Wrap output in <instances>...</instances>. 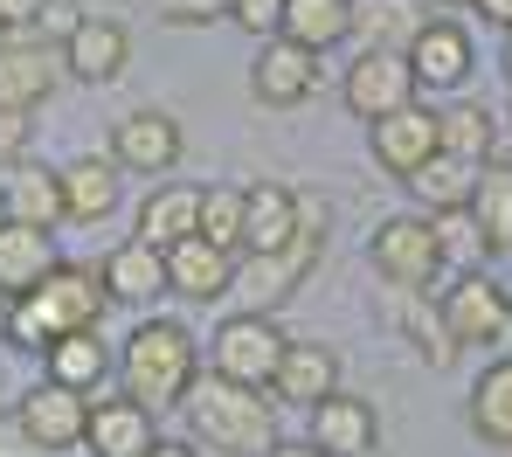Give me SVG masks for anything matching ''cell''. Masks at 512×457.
<instances>
[{
    "label": "cell",
    "instance_id": "1",
    "mask_svg": "<svg viewBox=\"0 0 512 457\" xmlns=\"http://www.w3.org/2000/svg\"><path fill=\"white\" fill-rule=\"evenodd\" d=\"M104 312H111L104 277L90 271V264H56L35 291L7 298V312H0V340H7L14 354H49L63 333H90Z\"/></svg>",
    "mask_w": 512,
    "mask_h": 457
},
{
    "label": "cell",
    "instance_id": "2",
    "mask_svg": "<svg viewBox=\"0 0 512 457\" xmlns=\"http://www.w3.org/2000/svg\"><path fill=\"white\" fill-rule=\"evenodd\" d=\"M201 381V347H194V333L180 326V319H139L132 333H125V347H118V395H132V402H146L153 416H167L187 402V388Z\"/></svg>",
    "mask_w": 512,
    "mask_h": 457
},
{
    "label": "cell",
    "instance_id": "3",
    "mask_svg": "<svg viewBox=\"0 0 512 457\" xmlns=\"http://www.w3.org/2000/svg\"><path fill=\"white\" fill-rule=\"evenodd\" d=\"M180 416H187V444H201V451L263 457L277 444V402H270V388H236L222 374H201L187 388Z\"/></svg>",
    "mask_w": 512,
    "mask_h": 457
},
{
    "label": "cell",
    "instance_id": "4",
    "mask_svg": "<svg viewBox=\"0 0 512 457\" xmlns=\"http://www.w3.org/2000/svg\"><path fill=\"white\" fill-rule=\"evenodd\" d=\"M291 333L277 326V312H229L208 340V374L236 381V388H270L277 367H284Z\"/></svg>",
    "mask_w": 512,
    "mask_h": 457
},
{
    "label": "cell",
    "instance_id": "5",
    "mask_svg": "<svg viewBox=\"0 0 512 457\" xmlns=\"http://www.w3.org/2000/svg\"><path fill=\"white\" fill-rule=\"evenodd\" d=\"M367 264L381 271L388 291H429L443 277V236H436V215H388L367 243Z\"/></svg>",
    "mask_w": 512,
    "mask_h": 457
},
{
    "label": "cell",
    "instance_id": "6",
    "mask_svg": "<svg viewBox=\"0 0 512 457\" xmlns=\"http://www.w3.org/2000/svg\"><path fill=\"white\" fill-rule=\"evenodd\" d=\"M305 229H298V243H284V250H270V257H243L236 264V284L250 291V305L243 312H277L298 284H305V271L319 264V250H326V201L319 194H305Z\"/></svg>",
    "mask_w": 512,
    "mask_h": 457
},
{
    "label": "cell",
    "instance_id": "7",
    "mask_svg": "<svg viewBox=\"0 0 512 457\" xmlns=\"http://www.w3.org/2000/svg\"><path fill=\"white\" fill-rule=\"evenodd\" d=\"M436 312H443V333L457 347H506L512 340V291L499 277H485L478 264L436 291Z\"/></svg>",
    "mask_w": 512,
    "mask_h": 457
},
{
    "label": "cell",
    "instance_id": "8",
    "mask_svg": "<svg viewBox=\"0 0 512 457\" xmlns=\"http://www.w3.org/2000/svg\"><path fill=\"white\" fill-rule=\"evenodd\" d=\"M340 97H346V111L353 118H395L402 104H416V70H409V56H388V49H360L353 63H346V77H340Z\"/></svg>",
    "mask_w": 512,
    "mask_h": 457
},
{
    "label": "cell",
    "instance_id": "9",
    "mask_svg": "<svg viewBox=\"0 0 512 457\" xmlns=\"http://www.w3.org/2000/svg\"><path fill=\"white\" fill-rule=\"evenodd\" d=\"M180 153H187V139H180V118H173V111H125L118 132H111L118 174H153V181H167L173 167H180Z\"/></svg>",
    "mask_w": 512,
    "mask_h": 457
},
{
    "label": "cell",
    "instance_id": "10",
    "mask_svg": "<svg viewBox=\"0 0 512 457\" xmlns=\"http://www.w3.org/2000/svg\"><path fill=\"white\" fill-rule=\"evenodd\" d=\"M305 444L326 457H374L381 451V416H374L367 395H346L340 388V395L305 409Z\"/></svg>",
    "mask_w": 512,
    "mask_h": 457
},
{
    "label": "cell",
    "instance_id": "11",
    "mask_svg": "<svg viewBox=\"0 0 512 457\" xmlns=\"http://www.w3.org/2000/svg\"><path fill=\"white\" fill-rule=\"evenodd\" d=\"M14 423L28 430L35 451H77V444H84V423H90V395L63 388V381H42V388L21 395Z\"/></svg>",
    "mask_w": 512,
    "mask_h": 457
},
{
    "label": "cell",
    "instance_id": "12",
    "mask_svg": "<svg viewBox=\"0 0 512 457\" xmlns=\"http://www.w3.org/2000/svg\"><path fill=\"white\" fill-rule=\"evenodd\" d=\"M250 91L270 111H298L305 97L319 91V56L298 49V42H284V35H263V49H256V63H250Z\"/></svg>",
    "mask_w": 512,
    "mask_h": 457
},
{
    "label": "cell",
    "instance_id": "13",
    "mask_svg": "<svg viewBox=\"0 0 512 457\" xmlns=\"http://www.w3.org/2000/svg\"><path fill=\"white\" fill-rule=\"evenodd\" d=\"M236 264H243L236 250H222L208 236H180L167 250V291L187 298V305H215V298L236 291Z\"/></svg>",
    "mask_w": 512,
    "mask_h": 457
},
{
    "label": "cell",
    "instance_id": "14",
    "mask_svg": "<svg viewBox=\"0 0 512 457\" xmlns=\"http://www.w3.org/2000/svg\"><path fill=\"white\" fill-rule=\"evenodd\" d=\"M63 70L77 77V84H111V77H125V63H132V35L118 28V21H104V14H84V21H70L63 28Z\"/></svg>",
    "mask_w": 512,
    "mask_h": 457
},
{
    "label": "cell",
    "instance_id": "15",
    "mask_svg": "<svg viewBox=\"0 0 512 457\" xmlns=\"http://www.w3.org/2000/svg\"><path fill=\"white\" fill-rule=\"evenodd\" d=\"M84 444L90 457H146L160 444V416L146 402H132V395H104V402H90Z\"/></svg>",
    "mask_w": 512,
    "mask_h": 457
},
{
    "label": "cell",
    "instance_id": "16",
    "mask_svg": "<svg viewBox=\"0 0 512 457\" xmlns=\"http://www.w3.org/2000/svg\"><path fill=\"white\" fill-rule=\"evenodd\" d=\"M305 194L284 181H256L250 187V208H243V257H270V250H284V243H298V229H305Z\"/></svg>",
    "mask_w": 512,
    "mask_h": 457
},
{
    "label": "cell",
    "instance_id": "17",
    "mask_svg": "<svg viewBox=\"0 0 512 457\" xmlns=\"http://www.w3.org/2000/svg\"><path fill=\"white\" fill-rule=\"evenodd\" d=\"M56 181H63V222H104V215H118V194H125V174H118V160L111 153H84V160H70V167H56Z\"/></svg>",
    "mask_w": 512,
    "mask_h": 457
},
{
    "label": "cell",
    "instance_id": "18",
    "mask_svg": "<svg viewBox=\"0 0 512 457\" xmlns=\"http://www.w3.org/2000/svg\"><path fill=\"white\" fill-rule=\"evenodd\" d=\"M436 153H443V146H436V111H429V104H402L395 118H374V160H381L395 181H409Z\"/></svg>",
    "mask_w": 512,
    "mask_h": 457
},
{
    "label": "cell",
    "instance_id": "19",
    "mask_svg": "<svg viewBox=\"0 0 512 457\" xmlns=\"http://www.w3.org/2000/svg\"><path fill=\"white\" fill-rule=\"evenodd\" d=\"M97 277H104V291H111V305H153V298H167V250H153V243H139V236H125L104 264H97Z\"/></svg>",
    "mask_w": 512,
    "mask_h": 457
},
{
    "label": "cell",
    "instance_id": "20",
    "mask_svg": "<svg viewBox=\"0 0 512 457\" xmlns=\"http://www.w3.org/2000/svg\"><path fill=\"white\" fill-rule=\"evenodd\" d=\"M326 395H340V354H333L326 340H291L277 381H270V402L312 409V402H326Z\"/></svg>",
    "mask_w": 512,
    "mask_h": 457
},
{
    "label": "cell",
    "instance_id": "21",
    "mask_svg": "<svg viewBox=\"0 0 512 457\" xmlns=\"http://www.w3.org/2000/svg\"><path fill=\"white\" fill-rule=\"evenodd\" d=\"M0 222L63 229V181H56V167H28V160H14V167L0 174Z\"/></svg>",
    "mask_w": 512,
    "mask_h": 457
},
{
    "label": "cell",
    "instance_id": "22",
    "mask_svg": "<svg viewBox=\"0 0 512 457\" xmlns=\"http://www.w3.org/2000/svg\"><path fill=\"white\" fill-rule=\"evenodd\" d=\"M56 229H28V222H0V305L35 291L42 277L56 271Z\"/></svg>",
    "mask_w": 512,
    "mask_h": 457
},
{
    "label": "cell",
    "instance_id": "23",
    "mask_svg": "<svg viewBox=\"0 0 512 457\" xmlns=\"http://www.w3.org/2000/svg\"><path fill=\"white\" fill-rule=\"evenodd\" d=\"M56 77H63V56L42 49V35L35 42H7L0 49V111H35L56 91Z\"/></svg>",
    "mask_w": 512,
    "mask_h": 457
},
{
    "label": "cell",
    "instance_id": "24",
    "mask_svg": "<svg viewBox=\"0 0 512 457\" xmlns=\"http://www.w3.org/2000/svg\"><path fill=\"white\" fill-rule=\"evenodd\" d=\"M409 70H416V91H457L471 77V35L457 21H429L409 42Z\"/></svg>",
    "mask_w": 512,
    "mask_h": 457
},
{
    "label": "cell",
    "instance_id": "25",
    "mask_svg": "<svg viewBox=\"0 0 512 457\" xmlns=\"http://www.w3.org/2000/svg\"><path fill=\"white\" fill-rule=\"evenodd\" d=\"M194 215H201V187L187 181H153L139 215H132V236L153 243V250H173L180 236H194Z\"/></svg>",
    "mask_w": 512,
    "mask_h": 457
},
{
    "label": "cell",
    "instance_id": "26",
    "mask_svg": "<svg viewBox=\"0 0 512 457\" xmlns=\"http://www.w3.org/2000/svg\"><path fill=\"white\" fill-rule=\"evenodd\" d=\"M42 367H49V381H63V388H77V395H97V388L118 374V354H111L104 333L90 326V333H63V340L42 354Z\"/></svg>",
    "mask_w": 512,
    "mask_h": 457
},
{
    "label": "cell",
    "instance_id": "27",
    "mask_svg": "<svg viewBox=\"0 0 512 457\" xmlns=\"http://www.w3.org/2000/svg\"><path fill=\"white\" fill-rule=\"evenodd\" d=\"M429 28V14L416 0H353V42L360 49H388V56H409V42Z\"/></svg>",
    "mask_w": 512,
    "mask_h": 457
},
{
    "label": "cell",
    "instance_id": "28",
    "mask_svg": "<svg viewBox=\"0 0 512 457\" xmlns=\"http://www.w3.org/2000/svg\"><path fill=\"white\" fill-rule=\"evenodd\" d=\"M277 35L298 42V49H312V56H326V49L353 42V0H284Z\"/></svg>",
    "mask_w": 512,
    "mask_h": 457
},
{
    "label": "cell",
    "instance_id": "29",
    "mask_svg": "<svg viewBox=\"0 0 512 457\" xmlns=\"http://www.w3.org/2000/svg\"><path fill=\"white\" fill-rule=\"evenodd\" d=\"M471 222H478V250H485V257H506L512 250V167L506 160H485V167H478Z\"/></svg>",
    "mask_w": 512,
    "mask_h": 457
},
{
    "label": "cell",
    "instance_id": "30",
    "mask_svg": "<svg viewBox=\"0 0 512 457\" xmlns=\"http://www.w3.org/2000/svg\"><path fill=\"white\" fill-rule=\"evenodd\" d=\"M388 312H395V326L409 333V347L423 354V367H450L457 361V340L443 333V312H436L429 291H388Z\"/></svg>",
    "mask_w": 512,
    "mask_h": 457
},
{
    "label": "cell",
    "instance_id": "31",
    "mask_svg": "<svg viewBox=\"0 0 512 457\" xmlns=\"http://www.w3.org/2000/svg\"><path fill=\"white\" fill-rule=\"evenodd\" d=\"M402 187L423 201V215H450V208H471V194H478V167H471V160L436 153V160H423Z\"/></svg>",
    "mask_w": 512,
    "mask_h": 457
},
{
    "label": "cell",
    "instance_id": "32",
    "mask_svg": "<svg viewBox=\"0 0 512 457\" xmlns=\"http://www.w3.org/2000/svg\"><path fill=\"white\" fill-rule=\"evenodd\" d=\"M471 430L492 451H512V354L478 374V388H471Z\"/></svg>",
    "mask_w": 512,
    "mask_h": 457
},
{
    "label": "cell",
    "instance_id": "33",
    "mask_svg": "<svg viewBox=\"0 0 512 457\" xmlns=\"http://www.w3.org/2000/svg\"><path fill=\"white\" fill-rule=\"evenodd\" d=\"M436 146H443L450 160L485 167V160H492V146H499V125H492V111H485V104H450V111H436Z\"/></svg>",
    "mask_w": 512,
    "mask_h": 457
},
{
    "label": "cell",
    "instance_id": "34",
    "mask_svg": "<svg viewBox=\"0 0 512 457\" xmlns=\"http://www.w3.org/2000/svg\"><path fill=\"white\" fill-rule=\"evenodd\" d=\"M243 208H250V187H201V215H194V236H208V243H222V250H236L243 257Z\"/></svg>",
    "mask_w": 512,
    "mask_h": 457
},
{
    "label": "cell",
    "instance_id": "35",
    "mask_svg": "<svg viewBox=\"0 0 512 457\" xmlns=\"http://www.w3.org/2000/svg\"><path fill=\"white\" fill-rule=\"evenodd\" d=\"M153 14L167 28H201V21H229V0H153Z\"/></svg>",
    "mask_w": 512,
    "mask_h": 457
},
{
    "label": "cell",
    "instance_id": "36",
    "mask_svg": "<svg viewBox=\"0 0 512 457\" xmlns=\"http://www.w3.org/2000/svg\"><path fill=\"white\" fill-rule=\"evenodd\" d=\"M229 21H236V28H250V35H277L284 0H229Z\"/></svg>",
    "mask_w": 512,
    "mask_h": 457
},
{
    "label": "cell",
    "instance_id": "37",
    "mask_svg": "<svg viewBox=\"0 0 512 457\" xmlns=\"http://www.w3.org/2000/svg\"><path fill=\"white\" fill-rule=\"evenodd\" d=\"M28 153V111H0V174Z\"/></svg>",
    "mask_w": 512,
    "mask_h": 457
},
{
    "label": "cell",
    "instance_id": "38",
    "mask_svg": "<svg viewBox=\"0 0 512 457\" xmlns=\"http://www.w3.org/2000/svg\"><path fill=\"white\" fill-rule=\"evenodd\" d=\"M42 14H49V0H0V21H7V28H21V35H35V28H42Z\"/></svg>",
    "mask_w": 512,
    "mask_h": 457
},
{
    "label": "cell",
    "instance_id": "39",
    "mask_svg": "<svg viewBox=\"0 0 512 457\" xmlns=\"http://www.w3.org/2000/svg\"><path fill=\"white\" fill-rule=\"evenodd\" d=\"M0 457H42L35 444H28V430H21L14 416H0Z\"/></svg>",
    "mask_w": 512,
    "mask_h": 457
},
{
    "label": "cell",
    "instance_id": "40",
    "mask_svg": "<svg viewBox=\"0 0 512 457\" xmlns=\"http://www.w3.org/2000/svg\"><path fill=\"white\" fill-rule=\"evenodd\" d=\"M471 7H478L492 28H512V0H471Z\"/></svg>",
    "mask_w": 512,
    "mask_h": 457
},
{
    "label": "cell",
    "instance_id": "41",
    "mask_svg": "<svg viewBox=\"0 0 512 457\" xmlns=\"http://www.w3.org/2000/svg\"><path fill=\"white\" fill-rule=\"evenodd\" d=\"M146 457H201V444H173V437H160Z\"/></svg>",
    "mask_w": 512,
    "mask_h": 457
},
{
    "label": "cell",
    "instance_id": "42",
    "mask_svg": "<svg viewBox=\"0 0 512 457\" xmlns=\"http://www.w3.org/2000/svg\"><path fill=\"white\" fill-rule=\"evenodd\" d=\"M263 457H326V451H312V444H284V437H277Z\"/></svg>",
    "mask_w": 512,
    "mask_h": 457
},
{
    "label": "cell",
    "instance_id": "43",
    "mask_svg": "<svg viewBox=\"0 0 512 457\" xmlns=\"http://www.w3.org/2000/svg\"><path fill=\"white\" fill-rule=\"evenodd\" d=\"M499 63H506V77H512V28H506V56H499Z\"/></svg>",
    "mask_w": 512,
    "mask_h": 457
},
{
    "label": "cell",
    "instance_id": "44",
    "mask_svg": "<svg viewBox=\"0 0 512 457\" xmlns=\"http://www.w3.org/2000/svg\"><path fill=\"white\" fill-rule=\"evenodd\" d=\"M443 7H471V0H443Z\"/></svg>",
    "mask_w": 512,
    "mask_h": 457
},
{
    "label": "cell",
    "instance_id": "45",
    "mask_svg": "<svg viewBox=\"0 0 512 457\" xmlns=\"http://www.w3.org/2000/svg\"><path fill=\"white\" fill-rule=\"evenodd\" d=\"M201 457H229V451H201Z\"/></svg>",
    "mask_w": 512,
    "mask_h": 457
}]
</instances>
